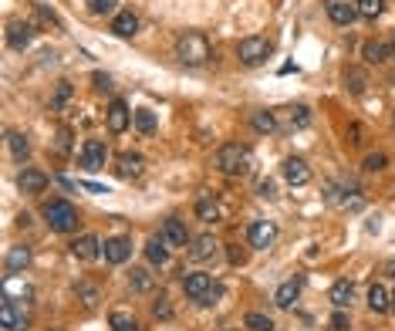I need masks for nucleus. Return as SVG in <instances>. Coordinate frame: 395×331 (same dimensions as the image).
<instances>
[{"label": "nucleus", "instance_id": "obj_1", "mask_svg": "<svg viewBox=\"0 0 395 331\" xmlns=\"http://www.w3.org/2000/svg\"><path fill=\"white\" fill-rule=\"evenodd\" d=\"M176 58L182 64H206L213 58V47L206 41V34H199V30H186L179 34V41H176Z\"/></svg>", "mask_w": 395, "mask_h": 331}, {"label": "nucleus", "instance_id": "obj_2", "mask_svg": "<svg viewBox=\"0 0 395 331\" xmlns=\"http://www.w3.org/2000/svg\"><path fill=\"white\" fill-rule=\"evenodd\" d=\"M216 169H220L223 176H243V173H250V149L240 146V142L220 146V149H216Z\"/></svg>", "mask_w": 395, "mask_h": 331}, {"label": "nucleus", "instance_id": "obj_3", "mask_svg": "<svg viewBox=\"0 0 395 331\" xmlns=\"http://www.w3.org/2000/svg\"><path fill=\"white\" fill-rule=\"evenodd\" d=\"M45 223L51 226L54 233H71L78 226V210L68 199H51L45 207Z\"/></svg>", "mask_w": 395, "mask_h": 331}, {"label": "nucleus", "instance_id": "obj_4", "mask_svg": "<svg viewBox=\"0 0 395 331\" xmlns=\"http://www.w3.org/2000/svg\"><path fill=\"white\" fill-rule=\"evenodd\" d=\"M237 58L243 64H250V68H257V64H264V61L271 58V41L260 37V34H250V37H243L240 45H237Z\"/></svg>", "mask_w": 395, "mask_h": 331}, {"label": "nucleus", "instance_id": "obj_5", "mask_svg": "<svg viewBox=\"0 0 395 331\" xmlns=\"http://www.w3.org/2000/svg\"><path fill=\"white\" fill-rule=\"evenodd\" d=\"M105 163H108V146L102 142V139H88V142L81 146L78 166L88 169V173H98V169H105Z\"/></svg>", "mask_w": 395, "mask_h": 331}, {"label": "nucleus", "instance_id": "obj_6", "mask_svg": "<svg viewBox=\"0 0 395 331\" xmlns=\"http://www.w3.org/2000/svg\"><path fill=\"white\" fill-rule=\"evenodd\" d=\"M247 240H250L254 250H267V247H273V240H277V226H273L271 220H254L250 230H247Z\"/></svg>", "mask_w": 395, "mask_h": 331}, {"label": "nucleus", "instance_id": "obj_7", "mask_svg": "<svg viewBox=\"0 0 395 331\" xmlns=\"http://www.w3.org/2000/svg\"><path fill=\"white\" fill-rule=\"evenodd\" d=\"M0 328L4 331H28V315L17 311V301H11V298L0 301Z\"/></svg>", "mask_w": 395, "mask_h": 331}, {"label": "nucleus", "instance_id": "obj_8", "mask_svg": "<svg viewBox=\"0 0 395 331\" xmlns=\"http://www.w3.org/2000/svg\"><path fill=\"white\" fill-rule=\"evenodd\" d=\"M102 254H105L108 264H125L129 257H132V240L129 237H108L102 243Z\"/></svg>", "mask_w": 395, "mask_h": 331}, {"label": "nucleus", "instance_id": "obj_9", "mask_svg": "<svg viewBox=\"0 0 395 331\" xmlns=\"http://www.w3.org/2000/svg\"><path fill=\"white\" fill-rule=\"evenodd\" d=\"M281 173H284V180H288L290 186H307V182H311V169H307V163H304V159H297V156L284 159Z\"/></svg>", "mask_w": 395, "mask_h": 331}, {"label": "nucleus", "instance_id": "obj_10", "mask_svg": "<svg viewBox=\"0 0 395 331\" xmlns=\"http://www.w3.org/2000/svg\"><path fill=\"white\" fill-rule=\"evenodd\" d=\"M210 287H213V277L210 274H203V271H193V274L182 277V291H186V298H193V301H199Z\"/></svg>", "mask_w": 395, "mask_h": 331}, {"label": "nucleus", "instance_id": "obj_11", "mask_svg": "<svg viewBox=\"0 0 395 331\" xmlns=\"http://www.w3.org/2000/svg\"><path fill=\"white\" fill-rule=\"evenodd\" d=\"M159 237H163L169 247H186V243H189V230H186V223H182V220L169 216L166 223H163V233H159Z\"/></svg>", "mask_w": 395, "mask_h": 331}, {"label": "nucleus", "instance_id": "obj_12", "mask_svg": "<svg viewBox=\"0 0 395 331\" xmlns=\"http://www.w3.org/2000/svg\"><path fill=\"white\" fill-rule=\"evenodd\" d=\"M102 254V243L95 233H81L75 243H71V257L75 260H95V257Z\"/></svg>", "mask_w": 395, "mask_h": 331}, {"label": "nucleus", "instance_id": "obj_13", "mask_svg": "<svg viewBox=\"0 0 395 331\" xmlns=\"http://www.w3.org/2000/svg\"><path fill=\"white\" fill-rule=\"evenodd\" d=\"M132 115H136V112H129V105H125L122 98H115V102L108 105V129H112V132H125L129 122H132Z\"/></svg>", "mask_w": 395, "mask_h": 331}, {"label": "nucleus", "instance_id": "obj_14", "mask_svg": "<svg viewBox=\"0 0 395 331\" xmlns=\"http://www.w3.org/2000/svg\"><path fill=\"white\" fill-rule=\"evenodd\" d=\"M328 17H331L338 28H348L351 21L358 17V7L355 4H345V0H328Z\"/></svg>", "mask_w": 395, "mask_h": 331}, {"label": "nucleus", "instance_id": "obj_15", "mask_svg": "<svg viewBox=\"0 0 395 331\" xmlns=\"http://www.w3.org/2000/svg\"><path fill=\"white\" fill-rule=\"evenodd\" d=\"M4 267H7V274H24L30 267V247H24V243H20V247H11Z\"/></svg>", "mask_w": 395, "mask_h": 331}, {"label": "nucleus", "instance_id": "obj_16", "mask_svg": "<svg viewBox=\"0 0 395 331\" xmlns=\"http://www.w3.org/2000/svg\"><path fill=\"white\" fill-rule=\"evenodd\" d=\"M138 30V17L132 11H119V14L112 17V34H119V37H136Z\"/></svg>", "mask_w": 395, "mask_h": 331}, {"label": "nucleus", "instance_id": "obj_17", "mask_svg": "<svg viewBox=\"0 0 395 331\" xmlns=\"http://www.w3.org/2000/svg\"><path fill=\"white\" fill-rule=\"evenodd\" d=\"M34 41V24H11V30H7V45L14 47V51H24V47Z\"/></svg>", "mask_w": 395, "mask_h": 331}, {"label": "nucleus", "instance_id": "obj_18", "mask_svg": "<svg viewBox=\"0 0 395 331\" xmlns=\"http://www.w3.org/2000/svg\"><path fill=\"white\" fill-rule=\"evenodd\" d=\"M17 186H20L24 193H45V190H47V176H45V173H37V169H24V173L17 176Z\"/></svg>", "mask_w": 395, "mask_h": 331}, {"label": "nucleus", "instance_id": "obj_19", "mask_svg": "<svg viewBox=\"0 0 395 331\" xmlns=\"http://www.w3.org/2000/svg\"><path fill=\"white\" fill-rule=\"evenodd\" d=\"M297 294H301V277L284 281V284L273 291V304H277V308H290V304L297 301Z\"/></svg>", "mask_w": 395, "mask_h": 331}, {"label": "nucleus", "instance_id": "obj_20", "mask_svg": "<svg viewBox=\"0 0 395 331\" xmlns=\"http://www.w3.org/2000/svg\"><path fill=\"white\" fill-rule=\"evenodd\" d=\"M368 308H372L375 315L392 311V298H389V291H385L382 284H372V287H368Z\"/></svg>", "mask_w": 395, "mask_h": 331}, {"label": "nucleus", "instance_id": "obj_21", "mask_svg": "<svg viewBox=\"0 0 395 331\" xmlns=\"http://www.w3.org/2000/svg\"><path fill=\"white\" fill-rule=\"evenodd\" d=\"M328 298H331L334 308H348V304L355 301V284H351V281H334Z\"/></svg>", "mask_w": 395, "mask_h": 331}, {"label": "nucleus", "instance_id": "obj_22", "mask_svg": "<svg viewBox=\"0 0 395 331\" xmlns=\"http://www.w3.org/2000/svg\"><path fill=\"white\" fill-rule=\"evenodd\" d=\"M189 243H193V247H189V257H193V260H210V257L216 254V247H220L210 233H203V237H196V240H189Z\"/></svg>", "mask_w": 395, "mask_h": 331}, {"label": "nucleus", "instance_id": "obj_23", "mask_svg": "<svg viewBox=\"0 0 395 331\" xmlns=\"http://www.w3.org/2000/svg\"><path fill=\"white\" fill-rule=\"evenodd\" d=\"M146 257H149V264L163 267V264L169 260V243L163 240V237H152V240L146 243Z\"/></svg>", "mask_w": 395, "mask_h": 331}, {"label": "nucleus", "instance_id": "obj_24", "mask_svg": "<svg viewBox=\"0 0 395 331\" xmlns=\"http://www.w3.org/2000/svg\"><path fill=\"white\" fill-rule=\"evenodd\" d=\"M115 169H119L122 180H138V176H142V156H129V152H125Z\"/></svg>", "mask_w": 395, "mask_h": 331}, {"label": "nucleus", "instance_id": "obj_25", "mask_svg": "<svg viewBox=\"0 0 395 331\" xmlns=\"http://www.w3.org/2000/svg\"><path fill=\"white\" fill-rule=\"evenodd\" d=\"M7 146H11V152H14V159H20V163L30 156V142H28L24 132H14V129H11V132H7Z\"/></svg>", "mask_w": 395, "mask_h": 331}, {"label": "nucleus", "instance_id": "obj_26", "mask_svg": "<svg viewBox=\"0 0 395 331\" xmlns=\"http://www.w3.org/2000/svg\"><path fill=\"white\" fill-rule=\"evenodd\" d=\"M129 287H132V291H138V294L152 291V274L146 271V267H132V274H129Z\"/></svg>", "mask_w": 395, "mask_h": 331}, {"label": "nucleus", "instance_id": "obj_27", "mask_svg": "<svg viewBox=\"0 0 395 331\" xmlns=\"http://www.w3.org/2000/svg\"><path fill=\"white\" fill-rule=\"evenodd\" d=\"M108 325H112V331H138V321L129 311H112Z\"/></svg>", "mask_w": 395, "mask_h": 331}, {"label": "nucleus", "instance_id": "obj_28", "mask_svg": "<svg viewBox=\"0 0 395 331\" xmlns=\"http://www.w3.org/2000/svg\"><path fill=\"white\" fill-rule=\"evenodd\" d=\"M355 7H358V17L375 21V17H382V11H385V0H355Z\"/></svg>", "mask_w": 395, "mask_h": 331}, {"label": "nucleus", "instance_id": "obj_29", "mask_svg": "<svg viewBox=\"0 0 395 331\" xmlns=\"http://www.w3.org/2000/svg\"><path fill=\"white\" fill-rule=\"evenodd\" d=\"M196 216L203 220V223H216V220H220V207L213 203L210 196H203V199L196 203Z\"/></svg>", "mask_w": 395, "mask_h": 331}, {"label": "nucleus", "instance_id": "obj_30", "mask_svg": "<svg viewBox=\"0 0 395 331\" xmlns=\"http://www.w3.org/2000/svg\"><path fill=\"white\" fill-rule=\"evenodd\" d=\"M250 125H254L257 132H264V136L277 132V119H273L271 112H254V115H250Z\"/></svg>", "mask_w": 395, "mask_h": 331}, {"label": "nucleus", "instance_id": "obj_31", "mask_svg": "<svg viewBox=\"0 0 395 331\" xmlns=\"http://www.w3.org/2000/svg\"><path fill=\"white\" fill-rule=\"evenodd\" d=\"M132 122H136V129L142 136H152V132H155V115H152L149 108H138L136 115H132Z\"/></svg>", "mask_w": 395, "mask_h": 331}, {"label": "nucleus", "instance_id": "obj_32", "mask_svg": "<svg viewBox=\"0 0 395 331\" xmlns=\"http://www.w3.org/2000/svg\"><path fill=\"white\" fill-rule=\"evenodd\" d=\"M288 122H290V129H304V125H311V108L307 105L288 108Z\"/></svg>", "mask_w": 395, "mask_h": 331}, {"label": "nucleus", "instance_id": "obj_33", "mask_svg": "<svg viewBox=\"0 0 395 331\" xmlns=\"http://www.w3.org/2000/svg\"><path fill=\"white\" fill-rule=\"evenodd\" d=\"M243 325L250 331H273V321L267 315H260V311H250V315L243 318Z\"/></svg>", "mask_w": 395, "mask_h": 331}, {"label": "nucleus", "instance_id": "obj_34", "mask_svg": "<svg viewBox=\"0 0 395 331\" xmlns=\"http://www.w3.org/2000/svg\"><path fill=\"white\" fill-rule=\"evenodd\" d=\"M365 61H372V64H379V61H385V54H389V47L382 45V41H368V45L362 47Z\"/></svg>", "mask_w": 395, "mask_h": 331}, {"label": "nucleus", "instance_id": "obj_35", "mask_svg": "<svg viewBox=\"0 0 395 331\" xmlns=\"http://www.w3.org/2000/svg\"><path fill=\"white\" fill-rule=\"evenodd\" d=\"M389 166V156L385 152H372V156H365V173H382Z\"/></svg>", "mask_w": 395, "mask_h": 331}, {"label": "nucleus", "instance_id": "obj_36", "mask_svg": "<svg viewBox=\"0 0 395 331\" xmlns=\"http://www.w3.org/2000/svg\"><path fill=\"white\" fill-rule=\"evenodd\" d=\"M115 7H119V0H88V11L98 17L105 14H115Z\"/></svg>", "mask_w": 395, "mask_h": 331}, {"label": "nucleus", "instance_id": "obj_37", "mask_svg": "<svg viewBox=\"0 0 395 331\" xmlns=\"http://www.w3.org/2000/svg\"><path fill=\"white\" fill-rule=\"evenodd\" d=\"M152 315H155V318H163V321H169V318H172V304H169V298H166V294H159V298L152 301Z\"/></svg>", "mask_w": 395, "mask_h": 331}, {"label": "nucleus", "instance_id": "obj_38", "mask_svg": "<svg viewBox=\"0 0 395 331\" xmlns=\"http://www.w3.org/2000/svg\"><path fill=\"white\" fill-rule=\"evenodd\" d=\"M75 291H78V298L85 301V308H95V304H98V291H95L91 284H78Z\"/></svg>", "mask_w": 395, "mask_h": 331}, {"label": "nucleus", "instance_id": "obj_39", "mask_svg": "<svg viewBox=\"0 0 395 331\" xmlns=\"http://www.w3.org/2000/svg\"><path fill=\"white\" fill-rule=\"evenodd\" d=\"M345 81H348V88L355 91V95H362V91H365V85H368L362 71H348V75H345Z\"/></svg>", "mask_w": 395, "mask_h": 331}, {"label": "nucleus", "instance_id": "obj_40", "mask_svg": "<svg viewBox=\"0 0 395 331\" xmlns=\"http://www.w3.org/2000/svg\"><path fill=\"white\" fill-rule=\"evenodd\" d=\"M351 328V321H348V315H345V308H338L331 315V331H348Z\"/></svg>", "mask_w": 395, "mask_h": 331}, {"label": "nucleus", "instance_id": "obj_41", "mask_svg": "<svg viewBox=\"0 0 395 331\" xmlns=\"http://www.w3.org/2000/svg\"><path fill=\"white\" fill-rule=\"evenodd\" d=\"M220 294H223V287H220V284H213L210 291H206V294H203V298H199L196 304H203V308H210V304H216V298H220Z\"/></svg>", "mask_w": 395, "mask_h": 331}, {"label": "nucleus", "instance_id": "obj_42", "mask_svg": "<svg viewBox=\"0 0 395 331\" xmlns=\"http://www.w3.org/2000/svg\"><path fill=\"white\" fill-rule=\"evenodd\" d=\"M227 257H230V264H247V254H243L240 247H230Z\"/></svg>", "mask_w": 395, "mask_h": 331}, {"label": "nucleus", "instance_id": "obj_43", "mask_svg": "<svg viewBox=\"0 0 395 331\" xmlns=\"http://www.w3.org/2000/svg\"><path fill=\"white\" fill-rule=\"evenodd\" d=\"M348 136H351V146H362V142H365V132H362V125H351V129H348Z\"/></svg>", "mask_w": 395, "mask_h": 331}, {"label": "nucleus", "instance_id": "obj_44", "mask_svg": "<svg viewBox=\"0 0 395 331\" xmlns=\"http://www.w3.org/2000/svg\"><path fill=\"white\" fill-rule=\"evenodd\" d=\"M68 95H71V85H68V81H61V88H58V98H54V105H61V102H64Z\"/></svg>", "mask_w": 395, "mask_h": 331}, {"label": "nucleus", "instance_id": "obj_45", "mask_svg": "<svg viewBox=\"0 0 395 331\" xmlns=\"http://www.w3.org/2000/svg\"><path fill=\"white\" fill-rule=\"evenodd\" d=\"M257 190H260V196H267V199H271V196H273V182H271V180H264Z\"/></svg>", "mask_w": 395, "mask_h": 331}, {"label": "nucleus", "instance_id": "obj_46", "mask_svg": "<svg viewBox=\"0 0 395 331\" xmlns=\"http://www.w3.org/2000/svg\"><path fill=\"white\" fill-rule=\"evenodd\" d=\"M88 193H108V186H98V182H85Z\"/></svg>", "mask_w": 395, "mask_h": 331}, {"label": "nucleus", "instance_id": "obj_47", "mask_svg": "<svg viewBox=\"0 0 395 331\" xmlns=\"http://www.w3.org/2000/svg\"><path fill=\"white\" fill-rule=\"evenodd\" d=\"M95 85H98V88H112V85H108V75H95Z\"/></svg>", "mask_w": 395, "mask_h": 331}, {"label": "nucleus", "instance_id": "obj_48", "mask_svg": "<svg viewBox=\"0 0 395 331\" xmlns=\"http://www.w3.org/2000/svg\"><path fill=\"white\" fill-rule=\"evenodd\" d=\"M389 54H392V58H395V37H392V41H389Z\"/></svg>", "mask_w": 395, "mask_h": 331}, {"label": "nucleus", "instance_id": "obj_49", "mask_svg": "<svg viewBox=\"0 0 395 331\" xmlns=\"http://www.w3.org/2000/svg\"><path fill=\"white\" fill-rule=\"evenodd\" d=\"M392 311H395V294H392Z\"/></svg>", "mask_w": 395, "mask_h": 331}]
</instances>
